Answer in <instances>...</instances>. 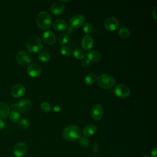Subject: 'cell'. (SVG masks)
I'll list each match as a JSON object with an SVG mask.
<instances>
[{"label": "cell", "mask_w": 157, "mask_h": 157, "mask_svg": "<svg viewBox=\"0 0 157 157\" xmlns=\"http://www.w3.org/2000/svg\"><path fill=\"white\" fill-rule=\"evenodd\" d=\"M81 130L75 124H69L67 126L63 131V137L67 141L73 142L81 137Z\"/></svg>", "instance_id": "cell-1"}, {"label": "cell", "mask_w": 157, "mask_h": 157, "mask_svg": "<svg viewBox=\"0 0 157 157\" xmlns=\"http://www.w3.org/2000/svg\"><path fill=\"white\" fill-rule=\"evenodd\" d=\"M26 47L29 52L39 53L43 48V44L38 36L32 35L28 38L26 42Z\"/></svg>", "instance_id": "cell-2"}, {"label": "cell", "mask_w": 157, "mask_h": 157, "mask_svg": "<svg viewBox=\"0 0 157 157\" xmlns=\"http://www.w3.org/2000/svg\"><path fill=\"white\" fill-rule=\"evenodd\" d=\"M52 17L46 11H42L36 17V24L42 29H49L52 25Z\"/></svg>", "instance_id": "cell-3"}, {"label": "cell", "mask_w": 157, "mask_h": 157, "mask_svg": "<svg viewBox=\"0 0 157 157\" xmlns=\"http://www.w3.org/2000/svg\"><path fill=\"white\" fill-rule=\"evenodd\" d=\"M96 80L98 85L103 89L111 88L115 84L114 78L107 74H102L99 75Z\"/></svg>", "instance_id": "cell-4"}, {"label": "cell", "mask_w": 157, "mask_h": 157, "mask_svg": "<svg viewBox=\"0 0 157 157\" xmlns=\"http://www.w3.org/2000/svg\"><path fill=\"white\" fill-rule=\"evenodd\" d=\"M32 107V102L31 100L25 99L20 101L18 103H13L12 105V108L13 110L20 112H26L31 110Z\"/></svg>", "instance_id": "cell-5"}, {"label": "cell", "mask_w": 157, "mask_h": 157, "mask_svg": "<svg viewBox=\"0 0 157 157\" xmlns=\"http://www.w3.org/2000/svg\"><path fill=\"white\" fill-rule=\"evenodd\" d=\"M16 59L20 65L26 66L31 64L33 61V57L26 51L20 50L16 55Z\"/></svg>", "instance_id": "cell-6"}, {"label": "cell", "mask_w": 157, "mask_h": 157, "mask_svg": "<svg viewBox=\"0 0 157 157\" xmlns=\"http://www.w3.org/2000/svg\"><path fill=\"white\" fill-rule=\"evenodd\" d=\"M114 94L120 98H126L131 94V90L128 86L124 84H118L113 88Z\"/></svg>", "instance_id": "cell-7"}, {"label": "cell", "mask_w": 157, "mask_h": 157, "mask_svg": "<svg viewBox=\"0 0 157 157\" xmlns=\"http://www.w3.org/2000/svg\"><path fill=\"white\" fill-rule=\"evenodd\" d=\"M85 21V18L83 15L78 14L74 15L69 20V25L71 28L73 29H77L80 28L83 25Z\"/></svg>", "instance_id": "cell-8"}, {"label": "cell", "mask_w": 157, "mask_h": 157, "mask_svg": "<svg viewBox=\"0 0 157 157\" xmlns=\"http://www.w3.org/2000/svg\"><path fill=\"white\" fill-rule=\"evenodd\" d=\"M28 150V147L26 143L20 142L17 143L13 148V153L16 157H22L24 156Z\"/></svg>", "instance_id": "cell-9"}, {"label": "cell", "mask_w": 157, "mask_h": 157, "mask_svg": "<svg viewBox=\"0 0 157 157\" xmlns=\"http://www.w3.org/2000/svg\"><path fill=\"white\" fill-rule=\"evenodd\" d=\"M104 26L107 30L109 31H114L118 29L119 26V21L115 17H110L105 19L104 21Z\"/></svg>", "instance_id": "cell-10"}, {"label": "cell", "mask_w": 157, "mask_h": 157, "mask_svg": "<svg viewBox=\"0 0 157 157\" xmlns=\"http://www.w3.org/2000/svg\"><path fill=\"white\" fill-rule=\"evenodd\" d=\"M104 115V110L102 106L99 104L93 105L91 109V115L93 120L98 121L101 120Z\"/></svg>", "instance_id": "cell-11"}, {"label": "cell", "mask_w": 157, "mask_h": 157, "mask_svg": "<svg viewBox=\"0 0 157 157\" xmlns=\"http://www.w3.org/2000/svg\"><path fill=\"white\" fill-rule=\"evenodd\" d=\"M42 39L45 44L52 45L55 43L56 40V37L53 31L50 30H47L42 33Z\"/></svg>", "instance_id": "cell-12"}, {"label": "cell", "mask_w": 157, "mask_h": 157, "mask_svg": "<svg viewBox=\"0 0 157 157\" xmlns=\"http://www.w3.org/2000/svg\"><path fill=\"white\" fill-rule=\"evenodd\" d=\"M26 90L25 87L20 83H17L14 85L10 90V93L11 94L16 98H20L23 96L25 93Z\"/></svg>", "instance_id": "cell-13"}, {"label": "cell", "mask_w": 157, "mask_h": 157, "mask_svg": "<svg viewBox=\"0 0 157 157\" xmlns=\"http://www.w3.org/2000/svg\"><path fill=\"white\" fill-rule=\"evenodd\" d=\"M94 39L89 34L84 36L81 40V46L82 49L85 50H90L94 45Z\"/></svg>", "instance_id": "cell-14"}, {"label": "cell", "mask_w": 157, "mask_h": 157, "mask_svg": "<svg viewBox=\"0 0 157 157\" xmlns=\"http://www.w3.org/2000/svg\"><path fill=\"white\" fill-rule=\"evenodd\" d=\"M41 72V67L36 64H31L27 68V73L28 75L33 78H36L40 76Z\"/></svg>", "instance_id": "cell-15"}, {"label": "cell", "mask_w": 157, "mask_h": 157, "mask_svg": "<svg viewBox=\"0 0 157 157\" xmlns=\"http://www.w3.org/2000/svg\"><path fill=\"white\" fill-rule=\"evenodd\" d=\"M64 4L61 1H56L52 3L50 7L51 12L56 15L62 13L64 10Z\"/></svg>", "instance_id": "cell-16"}, {"label": "cell", "mask_w": 157, "mask_h": 157, "mask_svg": "<svg viewBox=\"0 0 157 157\" xmlns=\"http://www.w3.org/2000/svg\"><path fill=\"white\" fill-rule=\"evenodd\" d=\"M52 26L56 31H64L67 28V23L65 20L56 19L53 22Z\"/></svg>", "instance_id": "cell-17"}, {"label": "cell", "mask_w": 157, "mask_h": 157, "mask_svg": "<svg viewBox=\"0 0 157 157\" xmlns=\"http://www.w3.org/2000/svg\"><path fill=\"white\" fill-rule=\"evenodd\" d=\"M87 59L90 62L97 63L101 59V53L96 50H90L86 54Z\"/></svg>", "instance_id": "cell-18"}, {"label": "cell", "mask_w": 157, "mask_h": 157, "mask_svg": "<svg viewBox=\"0 0 157 157\" xmlns=\"http://www.w3.org/2000/svg\"><path fill=\"white\" fill-rule=\"evenodd\" d=\"M97 131L96 126L93 124H87L83 130V133L85 137H90L93 136Z\"/></svg>", "instance_id": "cell-19"}, {"label": "cell", "mask_w": 157, "mask_h": 157, "mask_svg": "<svg viewBox=\"0 0 157 157\" xmlns=\"http://www.w3.org/2000/svg\"><path fill=\"white\" fill-rule=\"evenodd\" d=\"M10 113L9 105L4 102H0V119H5L8 117Z\"/></svg>", "instance_id": "cell-20"}, {"label": "cell", "mask_w": 157, "mask_h": 157, "mask_svg": "<svg viewBox=\"0 0 157 157\" xmlns=\"http://www.w3.org/2000/svg\"><path fill=\"white\" fill-rule=\"evenodd\" d=\"M72 55L76 59L81 60L85 58V53L82 48L77 47L72 51Z\"/></svg>", "instance_id": "cell-21"}, {"label": "cell", "mask_w": 157, "mask_h": 157, "mask_svg": "<svg viewBox=\"0 0 157 157\" xmlns=\"http://www.w3.org/2000/svg\"><path fill=\"white\" fill-rule=\"evenodd\" d=\"M97 77L94 73H90L87 74L84 78V83L87 85H91L96 81Z\"/></svg>", "instance_id": "cell-22"}, {"label": "cell", "mask_w": 157, "mask_h": 157, "mask_svg": "<svg viewBox=\"0 0 157 157\" xmlns=\"http://www.w3.org/2000/svg\"><path fill=\"white\" fill-rule=\"evenodd\" d=\"M130 30L125 26L121 27L118 31V34L121 39H126L130 36Z\"/></svg>", "instance_id": "cell-23"}, {"label": "cell", "mask_w": 157, "mask_h": 157, "mask_svg": "<svg viewBox=\"0 0 157 157\" xmlns=\"http://www.w3.org/2000/svg\"><path fill=\"white\" fill-rule=\"evenodd\" d=\"M38 58L42 63H47L50 60L51 56L48 52L42 51L39 53Z\"/></svg>", "instance_id": "cell-24"}, {"label": "cell", "mask_w": 157, "mask_h": 157, "mask_svg": "<svg viewBox=\"0 0 157 157\" xmlns=\"http://www.w3.org/2000/svg\"><path fill=\"white\" fill-rule=\"evenodd\" d=\"M57 40L59 44L63 45L67 44L69 40V35L66 33H62L58 36Z\"/></svg>", "instance_id": "cell-25"}, {"label": "cell", "mask_w": 157, "mask_h": 157, "mask_svg": "<svg viewBox=\"0 0 157 157\" xmlns=\"http://www.w3.org/2000/svg\"><path fill=\"white\" fill-rule=\"evenodd\" d=\"M9 118L13 123L18 122L20 120V114L18 112L13 110L9 113Z\"/></svg>", "instance_id": "cell-26"}, {"label": "cell", "mask_w": 157, "mask_h": 157, "mask_svg": "<svg viewBox=\"0 0 157 157\" xmlns=\"http://www.w3.org/2000/svg\"><path fill=\"white\" fill-rule=\"evenodd\" d=\"M30 123L28 120L26 118H22L20 120V121L18 123V126L21 129H27L29 126Z\"/></svg>", "instance_id": "cell-27"}, {"label": "cell", "mask_w": 157, "mask_h": 157, "mask_svg": "<svg viewBox=\"0 0 157 157\" xmlns=\"http://www.w3.org/2000/svg\"><path fill=\"white\" fill-rule=\"evenodd\" d=\"M60 53H61L62 55L64 56H69L71 53V50L70 47H69L67 45H63L60 48Z\"/></svg>", "instance_id": "cell-28"}, {"label": "cell", "mask_w": 157, "mask_h": 157, "mask_svg": "<svg viewBox=\"0 0 157 157\" xmlns=\"http://www.w3.org/2000/svg\"><path fill=\"white\" fill-rule=\"evenodd\" d=\"M92 30H93V28L90 23H86L83 25V31L86 34V35L90 34L92 32Z\"/></svg>", "instance_id": "cell-29"}, {"label": "cell", "mask_w": 157, "mask_h": 157, "mask_svg": "<svg viewBox=\"0 0 157 157\" xmlns=\"http://www.w3.org/2000/svg\"><path fill=\"white\" fill-rule=\"evenodd\" d=\"M40 108L45 112H48L52 109L51 105L47 102H42L40 104Z\"/></svg>", "instance_id": "cell-30"}, {"label": "cell", "mask_w": 157, "mask_h": 157, "mask_svg": "<svg viewBox=\"0 0 157 157\" xmlns=\"http://www.w3.org/2000/svg\"><path fill=\"white\" fill-rule=\"evenodd\" d=\"M78 142L82 147H86L89 145V140L86 137H80L78 139Z\"/></svg>", "instance_id": "cell-31"}, {"label": "cell", "mask_w": 157, "mask_h": 157, "mask_svg": "<svg viewBox=\"0 0 157 157\" xmlns=\"http://www.w3.org/2000/svg\"><path fill=\"white\" fill-rule=\"evenodd\" d=\"M90 63L91 62L87 58L83 59V60L82 61V66L84 67H87L90 65Z\"/></svg>", "instance_id": "cell-32"}, {"label": "cell", "mask_w": 157, "mask_h": 157, "mask_svg": "<svg viewBox=\"0 0 157 157\" xmlns=\"http://www.w3.org/2000/svg\"><path fill=\"white\" fill-rule=\"evenodd\" d=\"M52 110H53L55 112H59L61 110V107L56 105H55L53 107H52Z\"/></svg>", "instance_id": "cell-33"}, {"label": "cell", "mask_w": 157, "mask_h": 157, "mask_svg": "<svg viewBox=\"0 0 157 157\" xmlns=\"http://www.w3.org/2000/svg\"><path fill=\"white\" fill-rule=\"evenodd\" d=\"M5 126H6V124H5L4 121L0 119V130L4 129V127H5Z\"/></svg>", "instance_id": "cell-34"}, {"label": "cell", "mask_w": 157, "mask_h": 157, "mask_svg": "<svg viewBox=\"0 0 157 157\" xmlns=\"http://www.w3.org/2000/svg\"><path fill=\"white\" fill-rule=\"evenodd\" d=\"M156 7H155L153 11H152V15L155 18V20H156Z\"/></svg>", "instance_id": "cell-35"}, {"label": "cell", "mask_w": 157, "mask_h": 157, "mask_svg": "<svg viewBox=\"0 0 157 157\" xmlns=\"http://www.w3.org/2000/svg\"><path fill=\"white\" fill-rule=\"evenodd\" d=\"M152 157H156V148H154L153 150L151 153Z\"/></svg>", "instance_id": "cell-36"}, {"label": "cell", "mask_w": 157, "mask_h": 157, "mask_svg": "<svg viewBox=\"0 0 157 157\" xmlns=\"http://www.w3.org/2000/svg\"><path fill=\"white\" fill-rule=\"evenodd\" d=\"M93 148V151H94V153H96L97 151H98V145H97V144H96V143L94 145Z\"/></svg>", "instance_id": "cell-37"}, {"label": "cell", "mask_w": 157, "mask_h": 157, "mask_svg": "<svg viewBox=\"0 0 157 157\" xmlns=\"http://www.w3.org/2000/svg\"><path fill=\"white\" fill-rule=\"evenodd\" d=\"M144 157H148V156H144Z\"/></svg>", "instance_id": "cell-38"}]
</instances>
